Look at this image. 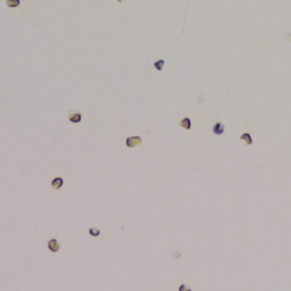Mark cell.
<instances>
[{"mask_svg": "<svg viewBox=\"0 0 291 291\" xmlns=\"http://www.w3.org/2000/svg\"><path fill=\"white\" fill-rule=\"evenodd\" d=\"M141 142H142V140H141V137H139V135L128 137L125 140V144H126V147H128V148H134V147L139 146Z\"/></svg>", "mask_w": 291, "mask_h": 291, "instance_id": "cell-1", "label": "cell"}, {"mask_svg": "<svg viewBox=\"0 0 291 291\" xmlns=\"http://www.w3.org/2000/svg\"><path fill=\"white\" fill-rule=\"evenodd\" d=\"M59 248H60V246L58 245V241L56 239H50V240L48 241V249L50 251L57 252V251L59 250Z\"/></svg>", "mask_w": 291, "mask_h": 291, "instance_id": "cell-2", "label": "cell"}, {"mask_svg": "<svg viewBox=\"0 0 291 291\" xmlns=\"http://www.w3.org/2000/svg\"><path fill=\"white\" fill-rule=\"evenodd\" d=\"M224 131H225V126L224 124H222V123H216L214 126H213V133L216 134V135L223 134Z\"/></svg>", "mask_w": 291, "mask_h": 291, "instance_id": "cell-3", "label": "cell"}, {"mask_svg": "<svg viewBox=\"0 0 291 291\" xmlns=\"http://www.w3.org/2000/svg\"><path fill=\"white\" fill-rule=\"evenodd\" d=\"M63 184H64V180L61 179V178H55V179L51 181V187H52V189L55 190L60 189L61 187H63Z\"/></svg>", "mask_w": 291, "mask_h": 291, "instance_id": "cell-4", "label": "cell"}, {"mask_svg": "<svg viewBox=\"0 0 291 291\" xmlns=\"http://www.w3.org/2000/svg\"><path fill=\"white\" fill-rule=\"evenodd\" d=\"M68 119H70V122H72V123H79V122H81L82 115L80 114V113H71V114L68 115Z\"/></svg>", "mask_w": 291, "mask_h": 291, "instance_id": "cell-5", "label": "cell"}, {"mask_svg": "<svg viewBox=\"0 0 291 291\" xmlns=\"http://www.w3.org/2000/svg\"><path fill=\"white\" fill-rule=\"evenodd\" d=\"M240 139L246 143V146H250V144H252V138H251V135L249 134V133H242Z\"/></svg>", "mask_w": 291, "mask_h": 291, "instance_id": "cell-6", "label": "cell"}, {"mask_svg": "<svg viewBox=\"0 0 291 291\" xmlns=\"http://www.w3.org/2000/svg\"><path fill=\"white\" fill-rule=\"evenodd\" d=\"M180 125L182 126L185 130H190L191 128V119L189 117H184L181 122H180Z\"/></svg>", "mask_w": 291, "mask_h": 291, "instance_id": "cell-7", "label": "cell"}, {"mask_svg": "<svg viewBox=\"0 0 291 291\" xmlns=\"http://www.w3.org/2000/svg\"><path fill=\"white\" fill-rule=\"evenodd\" d=\"M20 4V0H6V5H7V7H10V8L18 7Z\"/></svg>", "mask_w": 291, "mask_h": 291, "instance_id": "cell-8", "label": "cell"}, {"mask_svg": "<svg viewBox=\"0 0 291 291\" xmlns=\"http://www.w3.org/2000/svg\"><path fill=\"white\" fill-rule=\"evenodd\" d=\"M164 64H165V60L164 59H159V60H156L153 63V66L157 71H162L164 67Z\"/></svg>", "mask_w": 291, "mask_h": 291, "instance_id": "cell-9", "label": "cell"}, {"mask_svg": "<svg viewBox=\"0 0 291 291\" xmlns=\"http://www.w3.org/2000/svg\"><path fill=\"white\" fill-rule=\"evenodd\" d=\"M89 234L91 235V237H98V235L100 234V230L94 229V228H90L89 229Z\"/></svg>", "mask_w": 291, "mask_h": 291, "instance_id": "cell-10", "label": "cell"}, {"mask_svg": "<svg viewBox=\"0 0 291 291\" xmlns=\"http://www.w3.org/2000/svg\"><path fill=\"white\" fill-rule=\"evenodd\" d=\"M184 289H189V288H188V286H184V284H183V286H180V289H179V290H180V291H182V290H184Z\"/></svg>", "mask_w": 291, "mask_h": 291, "instance_id": "cell-11", "label": "cell"}, {"mask_svg": "<svg viewBox=\"0 0 291 291\" xmlns=\"http://www.w3.org/2000/svg\"><path fill=\"white\" fill-rule=\"evenodd\" d=\"M117 1H118V2H121V1H123V0H117Z\"/></svg>", "mask_w": 291, "mask_h": 291, "instance_id": "cell-12", "label": "cell"}]
</instances>
